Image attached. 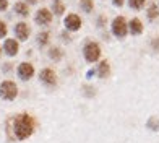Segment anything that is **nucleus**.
<instances>
[{"instance_id":"obj_18","label":"nucleus","mask_w":159,"mask_h":143,"mask_svg":"<svg viewBox=\"0 0 159 143\" xmlns=\"http://www.w3.org/2000/svg\"><path fill=\"white\" fill-rule=\"evenodd\" d=\"M49 54H50V57H52V59H55V60H59V59H60V55H62L60 49H57V47H55V49H50V52H49Z\"/></svg>"},{"instance_id":"obj_6","label":"nucleus","mask_w":159,"mask_h":143,"mask_svg":"<svg viewBox=\"0 0 159 143\" xmlns=\"http://www.w3.org/2000/svg\"><path fill=\"white\" fill-rule=\"evenodd\" d=\"M18 75H20L21 80H30V78L34 75V67L31 65V63H28V62L20 63V67H18Z\"/></svg>"},{"instance_id":"obj_1","label":"nucleus","mask_w":159,"mask_h":143,"mask_svg":"<svg viewBox=\"0 0 159 143\" xmlns=\"http://www.w3.org/2000/svg\"><path fill=\"white\" fill-rule=\"evenodd\" d=\"M13 130L18 140H25L28 137H31L34 132V119L30 114H20L13 122Z\"/></svg>"},{"instance_id":"obj_3","label":"nucleus","mask_w":159,"mask_h":143,"mask_svg":"<svg viewBox=\"0 0 159 143\" xmlns=\"http://www.w3.org/2000/svg\"><path fill=\"white\" fill-rule=\"evenodd\" d=\"M83 54H84V59L88 62H96L101 57V47L96 42H88L83 49Z\"/></svg>"},{"instance_id":"obj_14","label":"nucleus","mask_w":159,"mask_h":143,"mask_svg":"<svg viewBox=\"0 0 159 143\" xmlns=\"http://www.w3.org/2000/svg\"><path fill=\"white\" fill-rule=\"evenodd\" d=\"M80 7L83 8V12L91 13L93 8H94V3H93V0H81V2H80Z\"/></svg>"},{"instance_id":"obj_20","label":"nucleus","mask_w":159,"mask_h":143,"mask_svg":"<svg viewBox=\"0 0 159 143\" xmlns=\"http://www.w3.org/2000/svg\"><path fill=\"white\" fill-rule=\"evenodd\" d=\"M7 36V25L3 21H0V38H5Z\"/></svg>"},{"instance_id":"obj_10","label":"nucleus","mask_w":159,"mask_h":143,"mask_svg":"<svg viewBox=\"0 0 159 143\" xmlns=\"http://www.w3.org/2000/svg\"><path fill=\"white\" fill-rule=\"evenodd\" d=\"M3 49L8 55H16L18 54V42L15 39H7L3 44Z\"/></svg>"},{"instance_id":"obj_17","label":"nucleus","mask_w":159,"mask_h":143,"mask_svg":"<svg viewBox=\"0 0 159 143\" xmlns=\"http://www.w3.org/2000/svg\"><path fill=\"white\" fill-rule=\"evenodd\" d=\"M49 42V33H41L39 34V44L41 46H44Z\"/></svg>"},{"instance_id":"obj_23","label":"nucleus","mask_w":159,"mask_h":143,"mask_svg":"<svg viewBox=\"0 0 159 143\" xmlns=\"http://www.w3.org/2000/svg\"><path fill=\"white\" fill-rule=\"evenodd\" d=\"M28 2H30V3H36V2H38V0H28Z\"/></svg>"},{"instance_id":"obj_4","label":"nucleus","mask_w":159,"mask_h":143,"mask_svg":"<svg viewBox=\"0 0 159 143\" xmlns=\"http://www.w3.org/2000/svg\"><path fill=\"white\" fill-rule=\"evenodd\" d=\"M112 33L117 36V38H124L127 34V21L124 16H117L112 21Z\"/></svg>"},{"instance_id":"obj_16","label":"nucleus","mask_w":159,"mask_h":143,"mask_svg":"<svg viewBox=\"0 0 159 143\" xmlns=\"http://www.w3.org/2000/svg\"><path fill=\"white\" fill-rule=\"evenodd\" d=\"M128 3L132 8H141V7L144 5V0H128Z\"/></svg>"},{"instance_id":"obj_22","label":"nucleus","mask_w":159,"mask_h":143,"mask_svg":"<svg viewBox=\"0 0 159 143\" xmlns=\"http://www.w3.org/2000/svg\"><path fill=\"white\" fill-rule=\"evenodd\" d=\"M112 2H114L115 7H122V5H124V0H112Z\"/></svg>"},{"instance_id":"obj_11","label":"nucleus","mask_w":159,"mask_h":143,"mask_svg":"<svg viewBox=\"0 0 159 143\" xmlns=\"http://www.w3.org/2000/svg\"><path fill=\"white\" fill-rule=\"evenodd\" d=\"M130 33L132 34H141L143 33V25L138 18H133L130 21Z\"/></svg>"},{"instance_id":"obj_7","label":"nucleus","mask_w":159,"mask_h":143,"mask_svg":"<svg viewBox=\"0 0 159 143\" xmlns=\"http://www.w3.org/2000/svg\"><path fill=\"white\" fill-rule=\"evenodd\" d=\"M41 80L44 81L46 85H49V86H54V85L57 83V75L54 70L50 68H44L41 72Z\"/></svg>"},{"instance_id":"obj_2","label":"nucleus","mask_w":159,"mask_h":143,"mask_svg":"<svg viewBox=\"0 0 159 143\" xmlns=\"http://www.w3.org/2000/svg\"><path fill=\"white\" fill-rule=\"evenodd\" d=\"M16 95H18V88L13 81L7 80V81H3L2 85H0V96H2L3 99L11 101V99L16 98Z\"/></svg>"},{"instance_id":"obj_19","label":"nucleus","mask_w":159,"mask_h":143,"mask_svg":"<svg viewBox=\"0 0 159 143\" xmlns=\"http://www.w3.org/2000/svg\"><path fill=\"white\" fill-rule=\"evenodd\" d=\"M54 12L57 13V15H62L63 13V5L60 2H54Z\"/></svg>"},{"instance_id":"obj_5","label":"nucleus","mask_w":159,"mask_h":143,"mask_svg":"<svg viewBox=\"0 0 159 143\" xmlns=\"http://www.w3.org/2000/svg\"><path fill=\"white\" fill-rule=\"evenodd\" d=\"M65 26H67V30H70V31H78L80 28H81V18L78 15H75V13H70V15H67V18H65Z\"/></svg>"},{"instance_id":"obj_9","label":"nucleus","mask_w":159,"mask_h":143,"mask_svg":"<svg viewBox=\"0 0 159 143\" xmlns=\"http://www.w3.org/2000/svg\"><path fill=\"white\" fill-rule=\"evenodd\" d=\"M15 33H16V38H18V39L26 41L28 38H30L31 30H30V26H28L26 23H18L16 28H15Z\"/></svg>"},{"instance_id":"obj_12","label":"nucleus","mask_w":159,"mask_h":143,"mask_svg":"<svg viewBox=\"0 0 159 143\" xmlns=\"http://www.w3.org/2000/svg\"><path fill=\"white\" fill-rule=\"evenodd\" d=\"M111 73V67H109V63H107L106 60H102L99 63V67H98V75L101 78H106V76H109Z\"/></svg>"},{"instance_id":"obj_15","label":"nucleus","mask_w":159,"mask_h":143,"mask_svg":"<svg viewBox=\"0 0 159 143\" xmlns=\"http://www.w3.org/2000/svg\"><path fill=\"white\" fill-rule=\"evenodd\" d=\"M148 16H149L151 20H154V18L159 16V8H157L156 5H153V7H151V8L148 10Z\"/></svg>"},{"instance_id":"obj_21","label":"nucleus","mask_w":159,"mask_h":143,"mask_svg":"<svg viewBox=\"0 0 159 143\" xmlns=\"http://www.w3.org/2000/svg\"><path fill=\"white\" fill-rule=\"evenodd\" d=\"M7 7H8V2L7 0H0V12L7 10Z\"/></svg>"},{"instance_id":"obj_8","label":"nucleus","mask_w":159,"mask_h":143,"mask_svg":"<svg viewBox=\"0 0 159 143\" xmlns=\"http://www.w3.org/2000/svg\"><path fill=\"white\" fill-rule=\"evenodd\" d=\"M50 21H52V13H50L47 8H41L38 12V15H36V23L46 26V25L50 23Z\"/></svg>"},{"instance_id":"obj_24","label":"nucleus","mask_w":159,"mask_h":143,"mask_svg":"<svg viewBox=\"0 0 159 143\" xmlns=\"http://www.w3.org/2000/svg\"><path fill=\"white\" fill-rule=\"evenodd\" d=\"M0 52H2V49H0Z\"/></svg>"},{"instance_id":"obj_13","label":"nucleus","mask_w":159,"mask_h":143,"mask_svg":"<svg viewBox=\"0 0 159 143\" xmlns=\"http://www.w3.org/2000/svg\"><path fill=\"white\" fill-rule=\"evenodd\" d=\"M15 12L18 13V15H21V16H28L30 15V10H28V5L26 3H16L15 5Z\"/></svg>"}]
</instances>
